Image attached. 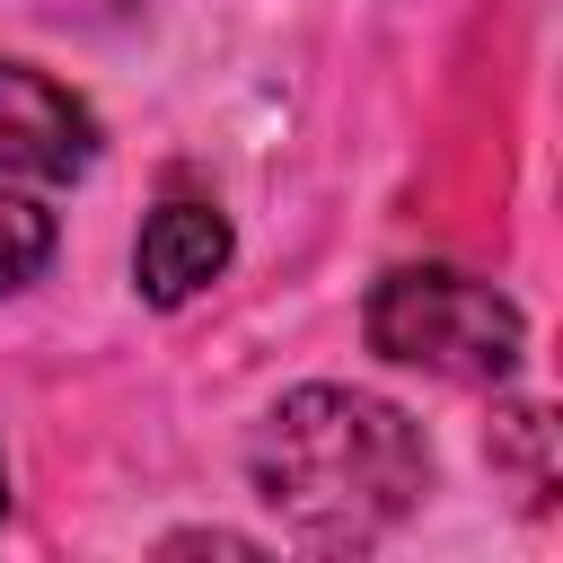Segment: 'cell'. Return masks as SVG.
Masks as SVG:
<instances>
[{
    "label": "cell",
    "instance_id": "obj_2",
    "mask_svg": "<svg viewBox=\"0 0 563 563\" xmlns=\"http://www.w3.org/2000/svg\"><path fill=\"white\" fill-rule=\"evenodd\" d=\"M361 343L378 361L449 378V387H501V378H519L528 317L501 282H484L466 264H396L361 299Z\"/></svg>",
    "mask_w": 563,
    "mask_h": 563
},
{
    "label": "cell",
    "instance_id": "obj_5",
    "mask_svg": "<svg viewBox=\"0 0 563 563\" xmlns=\"http://www.w3.org/2000/svg\"><path fill=\"white\" fill-rule=\"evenodd\" d=\"M53 246H62L53 211H44L26 185H9V176H0V299H18L26 282H44Z\"/></svg>",
    "mask_w": 563,
    "mask_h": 563
},
{
    "label": "cell",
    "instance_id": "obj_6",
    "mask_svg": "<svg viewBox=\"0 0 563 563\" xmlns=\"http://www.w3.org/2000/svg\"><path fill=\"white\" fill-rule=\"evenodd\" d=\"M0 519H9V457H0Z\"/></svg>",
    "mask_w": 563,
    "mask_h": 563
},
{
    "label": "cell",
    "instance_id": "obj_4",
    "mask_svg": "<svg viewBox=\"0 0 563 563\" xmlns=\"http://www.w3.org/2000/svg\"><path fill=\"white\" fill-rule=\"evenodd\" d=\"M229 255H238L229 211L202 202V194H167V202L141 220V238H132V290H141L150 308H185V299H202V290L229 273Z\"/></svg>",
    "mask_w": 563,
    "mask_h": 563
},
{
    "label": "cell",
    "instance_id": "obj_1",
    "mask_svg": "<svg viewBox=\"0 0 563 563\" xmlns=\"http://www.w3.org/2000/svg\"><path fill=\"white\" fill-rule=\"evenodd\" d=\"M246 484L290 537L343 554V545H378L387 528H405L422 510L431 440L405 405L308 378L264 405V422L246 440Z\"/></svg>",
    "mask_w": 563,
    "mask_h": 563
},
{
    "label": "cell",
    "instance_id": "obj_3",
    "mask_svg": "<svg viewBox=\"0 0 563 563\" xmlns=\"http://www.w3.org/2000/svg\"><path fill=\"white\" fill-rule=\"evenodd\" d=\"M97 167V114L35 62H0V176L9 185H79Z\"/></svg>",
    "mask_w": 563,
    "mask_h": 563
}]
</instances>
